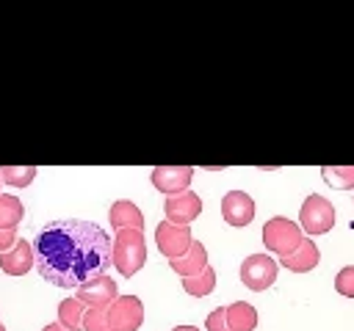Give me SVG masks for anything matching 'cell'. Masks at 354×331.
I'll use <instances>...</instances> for the list:
<instances>
[{
    "label": "cell",
    "mask_w": 354,
    "mask_h": 331,
    "mask_svg": "<svg viewBox=\"0 0 354 331\" xmlns=\"http://www.w3.org/2000/svg\"><path fill=\"white\" fill-rule=\"evenodd\" d=\"M299 221H301V229L307 234H324L335 226V207L329 199L310 193L299 210Z\"/></svg>",
    "instance_id": "4"
},
{
    "label": "cell",
    "mask_w": 354,
    "mask_h": 331,
    "mask_svg": "<svg viewBox=\"0 0 354 331\" xmlns=\"http://www.w3.org/2000/svg\"><path fill=\"white\" fill-rule=\"evenodd\" d=\"M169 265H171V270H174V273H180L183 279L199 276V273L207 268V251H205V245H202V243H196V240H194V245L188 248V254H183L180 259H169Z\"/></svg>",
    "instance_id": "14"
},
{
    "label": "cell",
    "mask_w": 354,
    "mask_h": 331,
    "mask_svg": "<svg viewBox=\"0 0 354 331\" xmlns=\"http://www.w3.org/2000/svg\"><path fill=\"white\" fill-rule=\"evenodd\" d=\"M216 287V270L207 265L199 276H191V279H183V290L194 298H202V295H210Z\"/></svg>",
    "instance_id": "19"
},
{
    "label": "cell",
    "mask_w": 354,
    "mask_h": 331,
    "mask_svg": "<svg viewBox=\"0 0 354 331\" xmlns=\"http://www.w3.org/2000/svg\"><path fill=\"white\" fill-rule=\"evenodd\" d=\"M41 331H66V328H64L61 323H50V325H44Z\"/></svg>",
    "instance_id": "26"
},
{
    "label": "cell",
    "mask_w": 354,
    "mask_h": 331,
    "mask_svg": "<svg viewBox=\"0 0 354 331\" xmlns=\"http://www.w3.org/2000/svg\"><path fill=\"white\" fill-rule=\"evenodd\" d=\"M33 177H36V166H3L0 168V179L6 185H14V188L30 185Z\"/></svg>",
    "instance_id": "21"
},
{
    "label": "cell",
    "mask_w": 354,
    "mask_h": 331,
    "mask_svg": "<svg viewBox=\"0 0 354 331\" xmlns=\"http://www.w3.org/2000/svg\"><path fill=\"white\" fill-rule=\"evenodd\" d=\"M14 243H17V229H0V254L14 248Z\"/></svg>",
    "instance_id": "25"
},
{
    "label": "cell",
    "mask_w": 354,
    "mask_h": 331,
    "mask_svg": "<svg viewBox=\"0 0 354 331\" xmlns=\"http://www.w3.org/2000/svg\"><path fill=\"white\" fill-rule=\"evenodd\" d=\"M155 243H158V251L169 259H180L183 254H188V248L194 245V237H191V226H177L171 221H160L158 229H155Z\"/></svg>",
    "instance_id": "6"
},
{
    "label": "cell",
    "mask_w": 354,
    "mask_h": 331,
    "mask_svg": "<svg viewBox=\"0 0 354 331\" xmlns=\"http://www.w3.org/2000/svg\"><path fill=\"white\" fill-rule=\"evenodd\" d=\"M111 331H138L144 323V303L136 295H119L108 309H105Z\"/></svg>",
    "instance_id": "5"
},
{
    "label": "cell",
    "mask_w": 354,
    "mask_h": 331,
    "mask_svg": "<svg viewBox=\"0 0 354 331\" xmlns=\"http://www.w3.org/2000/svg\"><path fill=\"white\" fill-rule=\"evenodd\" d=\"M227 325L230 331H254L257 328V309L246 301H235L227 306Z\"/></svg>",
    "instance_id": "16"
},
{
    "label": "cell",
    "mask_w": 354,
    "mask_h": 331,
    "mask_svg": "<svg viewBox=\"0 0 354 331\" xmlns=\"http://www.w3.org/2000/svg\"><path fill=\"white\" fill-rule=\"evenodd\" d=\"M205 328L207 331H230V325H227V306L213 309L207 314V320H205Z\"/></svg>",
    "instance_id": "24"
},
{
    "label": "cell",
    "mask_w": 354,
    "mask_h": 331,
    "mask_svg": "<svg viewBox=\"0 0 354 331\" xmlns=\"http://www.w3.org/2000/svg\"><path fill=\"white\" fill-rule=\"evenodd\" d=\"M33 265H36V251H33V245L28 240H17L14 248L0 254V268L8 276H25Z\"/></svg>",
    "instance_id": "12"
},
{
    "label": "cell",
    "mask_w": 354,
    "mask_h": 331,
    "mask_svg": "<svg viewBox=\"0 0 354 331\" xmlns=\"http://www.w3.org/2000/svg\"><path fill=\"white\" fill-rule=\"evenodd\" d=\"M36 270L55 287H80L113 265V240L91 221H53L33 240Z\"/></svg>",
    "instance_id": "1"
},
{
    "label": "cell",
    "mask_w": 354,
    "mask_h": 331,
    "mask_svg": "<svg viewBox=\"0 0 354 331\" xmlns=\"http://www.w3.org/2000/svg\"><path fill=\"white\" fill-rule=\"evenodd\" d=\"M152 185L166 193V196H174V193H183L188 190L191 179H194V168L191 166H155L152 174H149Z\"/></svg>",
    "instance_id": "9"
},
{
    "label": "cell",
    "mask_w": 354,
    "mask_h": 331,
    "mask_svg": "<svg viewBox=\"0 0 354 331\" xmlns=\"http://www.w3.org/2000/svg\"><path fill=\"white\" fill-rule=\"evenodd\" d=\"M22 215H25L22 201L17 196L3 193L0 196V229H17L19 221H22Z\"/></svg>",
    "instance_id": "18"
},
{
    "label": "cell",
    "mask_w": 354,
    "mask_h": 331,
    "mask_svg": "<svg viewBox=\"0 0 354 331\" xmlns=\"http://www.w3.org/2000/svg\"><path fill=\"white\" fill-rule=\"evenodd\" d=\"M83 331H111L108 317H105V309H86Z\"/></svg>",
    "instance_id": "22"
},
{
    "label": "cell",
    "mask_w": 354,
    "mask_h": 331,
    "mask_svg": "<svg viewBox=\"0 0 354 331\" xmlns=\"http://www.w3.org/2000/svg\"><path fill=\"white\" fill-rule=\"evenodd\" d=\"M75 298L80 303H86L88 309H108L119 298V290H116V281L102 273V276H94L86 284H80L75 290Z\"/></svg>",
    "instance_id": "8"
},
{
    "label": "cell",
    "mask_w": 354,
    "mask_h": 331,
    "mask_svg": "<svg viewBox=\"0 0 354 331\" xmlns=\"http://www.w3.org/2000/svg\"><path fill=\"white\" fill-rule=\"evenodd\" d=\"M163 212H166V221H171V223H177V226H188V223L202 212V199H199L194 190H183V193L166 196Z\"/></svg>",
    "instance_id": "10"
},
{
    "label": "cell",
    "mask_w": 354,
    "mask_h": 331,
    "mask_svg": "<svg viewBox=\"0 0 354 331\" xmlns=\"http://www.w3.org/2000/svg\"><path fill=\"white\" fill-rule=\"evenodd\" d=\"M0 182H3V179H0ZM0 196H3V193H0Z\"/></svg>",
    "instance_id": "29"
},
{
    "label": "cell",
    "mask_w": 354,
    "mask_h": 331,
    "mask_svg": "<svg viewBox=\"0 0 354 331\" xmlns=\"http://www.w3.org/2000/svg\"><path fill=\"white\" fill-rule=\"evenodd\" d=\"M0 331H6V328H3V323H0Z\"/></svg>",
    "instance_id": "28"
},
{
    "label": "cell",
    "mask_w": 354,
    "mask_h": 331,
    "mask_svg": "<svg viewBox=\"0 0 354 331\" xmlns=\"http://www.w3.org/2000/svg\"><path fill=\"white\" fill-rule=\"evenodd\" d=\"M263 243H266V248L271 254H277L279 259H285V257H290L304 243V237H301V229L293 221H288L285 215H274L263 226Z\"/></svg>",
    "instance_id": "3"
},
{
    "label": "cell",
    "mask_w": 354,
    "mask_h": 331,
    "mask_svg": "<svg viewBox=\"0 0 354 331\" xmlns=\"http://www.w3.org/2000/svg\"><path fill=\"white\" fill-rule=\"evenodd\" d=\"M171 331H199V328H194V325H177V328H171Z\"/></svg>",
    "instance_id": "27"
},
{
    "label": "cell",
    "mask_w": 354,
    "mask_h": 331,
    "mask_svg": "<svg viewBox=\"0 0 354 331\" xmlns=\"http://www.w3.org/2000/svg\"><path fill=\"white\" fill-rule=\"evenodd\" d=\"M86 303H80L77 298H64L58 303V323L66 331H80L83 328V317H86Z\"/></svg>",
    "instance_id": "17"
},
{
    "label": "cell",
    "mask_w": 354,
    "mask_h": 331,
    "mask_svg": "<svg viewBox=\"0 0 354 331\" xmlns=\"http://www.w3.org/2000/svg\"><path fill=\"white\" fill-rule=\"evenodd\" d=\"M335 290L346 298H354V265H346L343 270H337L335 276Z\"/></svg>",
    "instance_id": "23"
},
{
    "label": "cell",
    "mask_w": 354,
    "mask_h": 331,
    "mask_svg": "<svg viewBox=\"0 0 354 331\" xmlns=\"http://www.w3.org/2000/svg\"><path fill=\"white\" fill-rule=\"evenodd\" d=\"M147 262V243L138 229H122L113 237V265L122 276H133Z\"/></svg>",
    "instance_id": "2"
},
{
    "label": "cell",
    "mask_w": 354,
    "mask_h": 331,
    "mask_svg": "<svg viewBox=\"0 0 354 331\" xmlns=\"http://www.w3.org/2000/svg\"><path fill=\"white\" fill-rule=\"evenodd\" d=\"M321 177L335 188V190H346L354 188V166H324Z\"/></svg>",
    "instance_id": "20"
},
{
    "label": "cell",
    "mask_w": 354,
    "mask_h": 331,
    "mask_svg": "<svg viewBox=\"0 0 354 331\" xmlns=\"http://www.w3.org/2000/svg\"><path fill=\"white\" fill-rule=\"evenodd\" d=\"M241 281L254 292L271 287L277 281V262L268 254H249L241 265Z\"/></svg>",
    "instance_id": "7"
},
{
    "label": "cell",
    "mask_w": 354,
    "mask_h": 331,
    "mask_svg": "<svg viewBox=\"0 0 354 331\" xmlns=\"http://www.w3.org/2000/svg\"><path fill=\"white\" fill-rule=\"evenodd\" d=\"M221 215L230 226H246L254 218V201L243 190H230L221 199Z\"/></svg>",
    "instance_id": "11"
},
{
    "label": "cell",
    "mask_w": 354,
    "mask_h": 331,
    "mask_svg": "<svg viewBox=\"0 0 354 331\" xmlns=\"http://www.w3.org/2000/svg\"><path fill=\"white\" fill-rule=\"evenodd\" d=\"M318 259H321L318 245H315L310 237H304V243H301L290 257L279 259V265H285V268L293 270V273H307V270H313V268L318 265Z\"/></svg>",
    "instance_id": "15"
},
{
    "label": "cell",
    "mask_w": 354,
    "mask_h": 331,
    "mask_svg": "<svg viewBox=\"0 0 354 331\" xmlns=\"http://www.w3.org/2000/svg\"><path fill=\"white\" fill-rule=\"evenodd\" d=\"M108 221H111V226L116 229V232H122V229H144V215H141V210L133 204V201H127V199H119V201H113L111 204V210H108Z\"/></svg>",
    "instance_id": "13"
}]
</instances>
